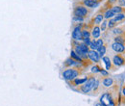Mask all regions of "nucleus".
Segmentation results:
<instances>
[{"label": "nucleus", "mask_w": 125, "mask_h": 106, "mask_svg": "<svg viewBox=\"0 0 125 106\" xmlns=\"http://www.w3.org/2000/svg\"><path fill=\"white\" fill-rule=\"evenodd\" d=\"M78 75L79 71H76V70H74V69H68V70H65L62 72L63 78L66 79V80H74Z\"/></svg>", "instance_id": "obj_1"}, {"label": "nucleus", "mask_w": 125, "mask_h": 106, "mask_svg": "<svg viewBox=\"0 0 125 106\" xmlns=\"http://www.w3.org/2000/svg\"><path fill=\"white\" fill-rule=\"evenodd\" d=\"M94 84H95V79L94 78H90L84 83V85L82 86L81 90L84 93H89L91 90H93L94 88Z\"/></svg>", "instance_id": "obj_2"}, {"label": "nucleus", "mask_w": 125, "mask_h": 106, "mask_svg": "<svg viewBox=\"0 0 125 106\" xmlns=\"http://www.w3.org/2000/svg\"><path fill=\"white\" fill-rule=\"evenodd\" d=\"M88 15V10L84 6H78L74 9V15L75 16H80V17H85Z\"/></svg>", "instance_id": "obj_3"}, {"label": "nucleus", "mask_w": 125, "mask_h": 106, "mask_svg": "<svg viewBox=\"0 0 125 106\" xmlns=\"http://www.w3.org/2000/svg\"><path fill=\"white\" fill-rule=\"evenodd\" d=\"M100 101H101V103H102L103 105H105V106H115V103H114V101L112 100L111 95H110L109 94H104L101 96Z\"/></svg>", "instance_id": "obj_4"}, {"label": "nucleus", "mask_w": 125, "mask_h": 106, "mask_svg": "<svg viewBox=\"0 0 125 106\" xmlns=\"http://www.w3.org/2000/svg\"><path fill=\"white\" fill-rule=\"evenodd\" d=\"M72 38L76 41H80V40H83V37H82V31L80 26H76L74 28V30L72 32Z\"/></svg>", "instance_id": "obj_5"}, {"label": "nucleus", "mask_w": 125, "mask_h": 106, "mask_svg": "<svg viewBox=\"0 0 125 106\" xmlns=\"http://www.w3.org/2000/svg\"><path fill=\"white\" fill-rule=\"evenodd\" d=\"M88 56H89V58L91 59L92 61H94V62H99V53L98 52H96L95 50H91V51H89V53H88Z\"/></svg>", "instance_id": "obj_6"}, {"label": "nucleus", "mask_w": 125, "mask_h": 106, "mask_svg": "<svg viewBox=\"0 0 125 106\" xmlns=\"http://www.w3.org/2000/svg\"><path fill=\"white\" fill-rule=\"evenodd\" d=\"M112 47L115 52H123L125 50V47L123 46V45L122 44H118V43H115L112 46Z\"/></svg>", "instance_id": "obj_7"}, {"label": "nucleus", "mask_w": 125, "mask_h": 106, "mask_svg": "<svg viewBox=\"0 0 125 106\" xmlns=\"http://www.w3.org/2000/svg\"><path fill=\"white\" fill-rule=\"evenodd\" d=\"M83 4L87 6L88 8H94L97 6V3L95 2V0H84Z\"/></svg>", "instance_id": "obj_8"}, {"label": "nucleus", "mask_w": 125, "mask_h": 106, "mask_svg": "<svg viewBox=\"0 0 125 106\" xmlns=\"http://www.w3.org/2000/svg\"><path fill=\"white\" fill-rule=\"evenodd\" d=\"M114 63H115V65H116V66H121V65H123L124 60H123L120 56H115V58H114Z\"/></svg>", "instance_id": "obj_9"}, {"label": "nucleus", "mask_w": 125, "mask_h": 106, "mask_svg": "<svg viewBox=\"0 0 125 106\" xmlns=\"http://www.w3.org/2000/svg\"><path fill=\"white\" fill-rule=\"evenodd\" d=\"M92 35H93V37H94V39L98 38V37L100 36V28H99L98 26H95L94 29H93V33H92Z\"/></svg>", "instance_id": "obj_10"}, {"label": "nucleus", "mask_w": 125, "mask_h": 106, "mask_svg": "<svg viewBox=\"0 0 125 106\" xmlns=\"http://www.w3.org/2000/svg\"><path fill=\"white\" fill-rule=\"evenodd\" d=\"M115 15H116V14H115V12L113 9H111V10H108V11L106 12V14H105V17H106V18H111V17L115 16Z\"/></svg>", "instance_id": "obj_11"}, {"label": "nucleus", "mask_w": 125, "mask_h": 106, "mask_svg": "<svg viewBox=\"0 0 125 106\" xmlns=\"http://www.w3.org/2000/svg\"><path fill=\"white\" fill-rule=\"evenodd\" d=\"M124 18H125V15H123V14H118L116 16H115V18H113V20L115 22H118V21H120V20H122Z\"/></svg>", "instance_id": "obj_12"}, {"label": "nucleus", "mask_w": 125, "mask_h": 106, "mask_svg": "<svg viewBox=\"0 0 125 106\" xmlns=\"http://www.w3.org/2000/svg\"><path fill=\"white\" fill-rule=\"evenodd\" d=\"M113 84V79L112 78H105L103 80V85L106 86V87H109Z\"/></svg>", "instance_id": "obj_13"}, {"label": "nucleus", "mask_w": 125, "mask_h": 106, "mask_svg": "<svg viewBox=\"0 0 125 106\" xmlns=\"http://www.w3.org/2000/svg\"><path fill=\"white\" fill-rule=\"evenodd\" d=\"M70 54H71V57H72V58H74L76 61H80V62H82V58L79 56V55L76 53V52H75V51H73V50H72Z\"/></svg>", "instance_id": "obj_14"}, {"label": "nucleus", "mask_w": 125, "mask_h": 106, "mask_svg": "<svg viewBox=\"0 0 125 106\" xmlns=\"http://www.w3.org/2000/svg\"><path fill=\"white\" fill-rule=\"evenodd\" d=\"M77 63H76V61L74 60V59H67V60L65 61V66H74V65H76Z\"/></svg>", "instance_id": "obj_15"}, {"label": "nucleus", "mask_w": 125, "mask_h": 106, "mask_svg": "<svg viewBox=\"0 0 125 106\" xmlns=\"http://www.w3.org/2000/svg\"><path fill=\"white\" fill-rule=\"evenodd\" d=\"M103 61H104L105 64H106L107 70H110V69H111V61H110L109 57H104V58H103Z\"/></svg>", "instance_id": "obj_16"}, {"label": "nucleus", "mask_w": 125, "mask_h": 106, "mask_svg": "<svg viewBox=\"0 0 125 106\" xmlns=\"http://www.w3.org/2000/svg\"><path fill=\"white\" fill-rule=\"evenodd\" d=\"M82 37H83V40H87L90 38V32L87 30H83L82 31Z\"/></svg>", "instance_id": "obj_17"}, {"label": "nucleus", "mask_w": 125, "mask_h": 106, "mask_svg": "<svg viewBox=\"0 0 125 106\" xmlns=\"http://www.w3.org/2000/svg\"><path fill=\"white\" fill-rule=\"evenodd\" d=\"M102 19H103V15H96V17L94 18V23L99 24V23L102 21Z\"/></svg>", "instance_id": "obj_18"}, {"label": "nucleus", "mask_w": 125, "mask_h": 106, "mask_svg": "<svg viewBox=\"0 0 125 106\" xmlns=\"http://www.w3.org/2000/svg\"><path fill=\"white\" fill-rule=\"evenodd\" d=\"M87 80H88V78H87V77H85V78H83V79H75V80H74V82H75V84H76V85H80V84H84Z\"/></svg>", "instance_id": "obj_19"}, {"label": "nucleus", "mask_w": 125, "mask_h": 106, "mask_svg": "<svg viewBox=\"0 0 125 106\" xmlns=\"http://www.w3.org/2000/svg\"><path fill=\"white\" fill-rule=\"evenodd\" d=\"M105 52H106V47L104 46H102L101 47H99L98 48V53H99V55H104L105 54Z\"/></svg>", "instance_id": "obj_20"}, {"label": "nucleus", "mask_w": 125, "mask_h": 106, "mask_svg": "<svg viewBox=\"0 0 125 106\" xmlns=\"http://www.w3.org/2000/svg\"><path fill=\"white\" fill-rule=\"evenodd\" d=\"M95 45H96V48L98 49L99 47H101V46H103V41L102 40H98L97 42H95Z\"/></svg>", "instance_id": "obj_21"}, {"label": "nucleus", "mask_w": 125, "mask_h": 106, "mask_svg": "<svg viewBox=\"0 0 125 106\" xmlns=\"http://www.w3.org/2000/svg\"><path fill=\"white\" fill-rule=\"evenodd\" d=\"M115 43H118V44H123L124 43V40L122 37H116L115 38Z\"/></svg>", "instance_id": "obj_22"}, {"label": "nucleus", "mask_w": 125, "mask_h": 106, "mask_svg": "<svg viewBox=\"0 0 125 106\" xmlns=\"http://www.w3.org/2000/svg\"><path fill=\"white\" fill-rule=\"evenodd\" d=\"M112 9L115 12V14H118V13L121 12V8H120V7H114V8H112Z\"/></svg>", "instance_id": "obj_23"}, {"label": "nucleus", "mask_w": 125, "mask_h": 106, "mask_svg": "<svg viewBox=\"0 0 125 106\" xmlns=\"http://www.w3.org/2000/svg\"><path fill=\"white\" fill-rule=\"evenodd\" d=\"M92 71H93V72H99V71H100V69H99L98 67H94V68L92 69Z\"/></svg>", "instance_id": "obj_24"}, {"label": "nucleus", "mask_w": 125, "mask_h": 106, "mask_svg": "<svg viewBox=\"0 0 125 106\" xmlns=\"http://www.w3.org/2000/svg\"><path fill=\"white\" fill-rule=\"evenodd\" d=\"M73 20H74V21H82V20H83V17H80V16H75V15H74Z\"/></svg>", "instance_id": "obj_25"}, {"label": "nucleus", "mask_w": 125, "mask_h": 106, "mask_svg": "<svg viewBox=\"0 0 125 106\" xmlns=\"http://www.w3.org/2000/svg\"><path fill=\"white\" fill-rule=\"evenodd\" d=\"M106 24H107V21H103L102 26H101V30H102V31L105 30V28H106Z\"/></svg>", "instance_id": "obj_26"}, {"label": "nucleus", "mask_w": 125, "mask_h": 106, "mask_svg": "<svg viewBox=\"0 0 125 106\" xmlns=\"http://www.w3.org/2000/svg\"><path fill=\"white\" fill-rule=\"evenodd\" d=\"M115 24V21H114L113 19L109 21V27H110V28H112V27H113V26H114Z\"/></svg>", "instance_id": "obj_27"}, {"label": "nucleus", "mask_w": 125, "mask_h": 106, "mask_svg": "<svg viewBox=\"0 0 125 106\" xmlns=\"http://www.w3.org/2000/svg\"><path fill=\"white\" fill-rule=\"evenodd\" d=\"M121 29H115V31H114V33L115 34H120L121 33Z\"/></svg>", "instance_id": "obj_28"}, {"label": "nucleus", "mask_w": 125, "mask_h": 106, "mask_svg": "<svg viewBox=\"0 0 125 106\" xmlns=\"http://www.w3.org/2000/svg\"><path fill=\"white\" fill-rule=\"evenodd\" d=\"M100 72H101L103 75H108V72L105 71H103V70H100Z\"/></svg>", "instance_id": "obj_29"}, {"label": "nucleus", "mask_w": 125, "mask_h": 106, "mask_svg": "<svg viewBox=\"0 0 125 106\" xmlns=\"http://www.w3.org/2000/svg\"><path fill=\"white\" fill-rule=\"evenodd\" d=\"M119 2H120V4H122V5H124L125 6V1H123V0H119Z\"/></svg>", "instance_id": "obj_30"}, {"label": "nucleus", "mask_w": 125, "mask_h": 106, "mask_svg": "<svg viewBox=\"0 0 125 106\" xmlns=\"http://www.w3.org/2000/svg\"><path fill=\"white\" fill-rule=\"evenodd\" d=\"M95 106H105V105H103V104L100 102V103H96V104H95Z\"/></svg>", "instance_id": "obj_31"}, {"label": "nucleus", "mask_w": 125, "mask_h": 106, "mask_svg": "<svg viewBox=\"0 0 125 106\" xmlns=\"http://www.w3.org/2000/svg\"><path fill=\"white\" fill-rule=\"evenodd\" d=\"M123 94H124V95H125V89L123 90Z\"/></svg>", "instance_id": "obj_32"}]
</instances>
